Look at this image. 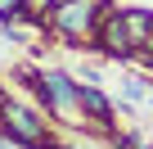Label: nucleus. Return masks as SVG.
<instances>
[{"label": "nucleus", "instance_id": "obj_1", "mask_svg": "<svg viewBox=\"0 0 153 149\" xmlns=\"http://www.w3.org/2000/svg\"><path fill=\"white\" fill-rule=\"evenodd\" d=\"M41 104L68 122V127H86V104H81V82H72L63 68H41Z\"/></svg>", "mask_w": 153, "mask_h": 149}, {"label": "nucleus", "instance_id": "obj_7", "mask_svg": "<svg viewBox=\"0 0 153 149\" xmlns=\"http://www.w3.org/2000/svg\"><path fill=\"white\" fill-rule=\"evenodd\" d=\"M144 95H149V91H144V82H135V77H126V82H122V100H131V104H135V100H144Z\"/></svg>", "mask_w": 153, "mask_h": 149}, {"label": "nucleus", "instance_id": "obj_9", "mask_svg": "<svg viewBox=\"0 0 153 149\" xmlns=\"http://www.w3.org/2000/svg\"><path fill=\"white\" fill-rule=\"evenodd\" d=\"M36 149H72V145H54V140H45V145H36Z\"/></svg>", "mask_w": 153, "mask_h": 149}, {"label": "nucleus", "instance_id": "obj_10", "mask_svg": "<svg viewBox=\"0 0 153 149\" xmlns=\"http://www.w3.org/2000/svg\"><path fill=\"white\" fill-rule=\"evenodd\" d=\"M54 5H68V0H54Z\"/></svg>", "mask_w": 153, "mask_h": 149}, {"label": "nucleus", "instance_id": "obj_5", "mask_svg": "<svg viewBox=\"0 0 153 149\" xmlns=\"http://www.w3.org/2000/svg\"><path fill=\"white\" fill-rule=\"evenodd\" d=\"M122 18H126V32H131L135 50L153 45V9H122Z\"/></svg>", "mask_w": 153, "mask_h": 149}, {"label": "nucleus", "instance_id": "obj_2", "mask_svg": "<svg viewBox=\"0 0 153 149\" xmlns=\"http://www.w3.org/2000/svg\"><path fill=\"white\" fill-rule=\"evenodd\" d=\"M99 23H104V0H68L50 9V27L63 41H95Z\"/></svg>", "mask_w": 153, "mask_h": 149}, {"label": "nucleus", "instance_id": "obj_6", "mask_svg": "<svg viewBox=\"0 0 153 149\" xmlns=\"http://www.w3.org/2000/svg\"><path fill=\"white\" fill-rule=\"evenodd\" d=\"M0 149H36V145H27L23 136H14L9 127H0Z\"/></svg>", "mask_w": 153, "mask_h": 149}, {"label": "nucleus", "instance_id": "obj_4", "mask_svg": "<svg viewBox=\"0 0 153 149\" xmlns=\"http://www.w3.org/2000/svg\"><path fill=\"white\" fill-rule=\"evenodd\" d=\"M0 127H9V131H14V136H23L27 145H45V118H41L32 104L5 100V104H0Z\"/></svg>", "mask_w": 153, "mask_h": 149}, {"label": "nucleus", "instance_id": "obj_8", "mask_svg": "<svg viewBox=\"0 0 153 149\" xmlns=\"http://www.w3.org/2000/svg\"><path fill=\"white\" fill-rule=\"evenodd\" d=\"M23 9H27V0H0V23L14 18V14H23Z\"/></svg>", "mask_w": 153, "mask_h": 149}, {"label": "nucleus", "instance_id": "obj_3", "mask_svg": "<svg viewBox=\"0 0 153 149\" xmlns=\"http://www.w3.org/2000/svg\"><path fill=\"white\" fill-rule=\"evenodd\" d=\"M95 45H99L108 59H131V54H135V41H131V32H126V18H122V9H113V0H104V23H99V32H95Z\"/></svg>", "mask_w": 153, "mask_h": 149}, {"label": "nucleus", "instance_id": "obj_11", "mask_svg": "<svg viewBox=\"0 0 153 149\" xmlns=\"http://www.w3.org/2000/svg\"><path fill=\"white\" fill-rule=\"evenodd\" d=\"M0 104H5V91H0Z\"/></svg>", "mask_w": 153, "mask_h": 149}]
</instances>
